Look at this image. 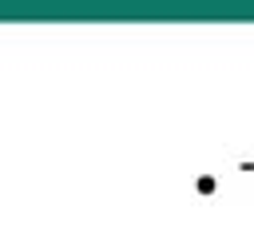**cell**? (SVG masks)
<instances>
[{
    "instance_id": "cell-1",
    "label": "cell",
    "mask_w": 254,
    "mask_h": 238,
    "mask_svg": "<svg viewBox=\"0 0 254 238\" xmlns=\"http://www.w3.org/2000/svg\"><path fill=\"white\" fill-rule=\"evenodd\" d=\"M214 175H198V194H214Z\"/></svg>"
},
{
    "instance_id": "cell-2",
    "label": "cell",
    "mask_w": 254,
    "mask_h": 238,
    "mask_svg": "<svg viewBox=\"0 0 254 238\" xmlns=\"http://www.w3.org/2000/svg\"><path fill=\"white\" fill-rule=\"evenodd\" d=\"M242 171H250V175H254V163H250V159H246V163H242Z\"/></svg>"
}]
</instances>
